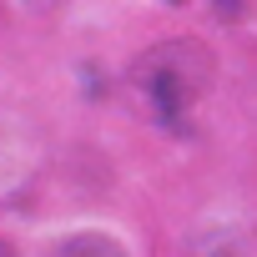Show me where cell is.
I'll return each instance as SVG.
<instances>
[{
	"instance_id": "4",
	"label": "cell",
	"mask_w": 257,
	"mask_h": 257,
	"mask_svg": "<svg viewBox=\"0 0 257 257\" xmlns=\"http://www.w3.org/2000/svg\"><path fill=\"white\" fill-rule=\"evenodd\" d=\"M0 252H6V242H0Z\"/></svg>"
},
{
	"instance_id": "1",
	"label": "cell",
	"mask_w": 257,
	"mask_h": 257,
	"mask_svg": "<svg viewBox=\"0 0 257 257\" xmlns=\"http://www.w3.org/2000/svg\"><path fill=\"white\" fill-rule=\"evenodd\" d=\"M212 76H217L212 51L202 41L177 36V41H157L152 51H142L132 76H126V86H132L147 121H157L162 132H187L192 111L212 91Z\"/></svg>"
},
{
	"instance_id": "2",
	"label": "cell",
	"mask_w": 257,
	"mask_h": 257,
	"mask_svg": "<svg viewBox=\"0 0 257 257\" xmlns=\"http://www.w3.org/2000/svg\"><path fill=\"white\" fill-rule=\"evenodd\" d=\"M46 167V132L41 121L16 106V101H0V207L26 197L36 187Z\"/></svg>"
},
{
	"instance_id": "3",
	"label": "cell",
	"mask_w": 257,
	"mask_h": 257,
	"mask_svg": "<svg viewBox=\"0 0 257 257\" xmlns=\"http://www.w3.org/2000/svg\"><path fill=\"white\" fill-rule=\"evenodd\" d=\"M56 6H61V0H26V11H31V16H51Z\"/></svg>"
}]
</instances>
